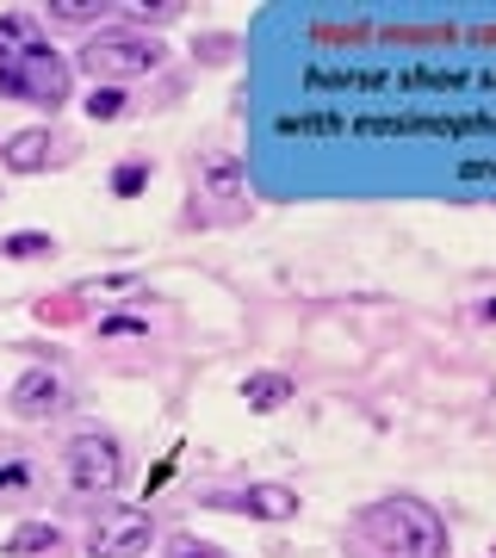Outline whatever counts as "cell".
<instances>
[{
  "label": "cell",
  "instance_id": "18",
  "mask_svg": "<svg viewBox=\"0 0 496 558\" xmlns=\"http://www.w3.org/2000/svg\"><path fill=\"white\" fill-rule=\"evenodd\" d=\"M168 558H223V553L205 546V539H193V534H168Z\"/></svg>",
  "mask_w": 496,
  "mask_h": 558
},
{
  "label": "cell",
  "instance_id": "21",
  "mask_svg": "<svg viewBox=\"0 0 496 558\" xmlns=\"http://www.w3.org/2000/svg\"><path fill=\"white\" fill-rule=\"evenodd\" d=\"M477 323H496V299H484V304H477Z\"/></svg>",
  "mask_w": 496,
  "mask_h": 558
},
{
  "label": "cell",
  "instance_id": "1",
  "mask_svg": "<svg viewBox=\"0 0 496 558\" xmlns=\"http://www.w3.org/2000/svg\"><path fill=\"white\" fill-rule=\"evenodd\" d=\"M354 527L378 558H447V521L422 497H378L360 509Z\"/></svg>",
  "mask_w": 496,
  "mask_h": 558
},
{
  "label": "cell",
  "instance_id": "20",
  "mask_svg": "<svg viewBox=\"0 0 496 558\" xmlns=\"http://www.w3.org/2000/svg\"><path fill=\"white\" fill-rule=\"evenodd\" d=\"M32 484V465H0V490H25Z\"/></svg>",
  "mask_w": 496,
  "mask_h": 558
},
{
  "label": "cell",
  "instance_id": "6",
  "mask_svg": "<svg viewBox=\"0 0 496 558\" xmlns=\"http://www.w3.org/2000/svg\"><path fill=\"white\" fill-rule=\"evenodd\" d=\"M62 403H69V379H62L57 366H32V373L13 385V410H20L25 422L62 416Z\"/></svg>",
  "mask_w": 496,
  "mask_h": 558
},
{
  "label": "cell",
  "instance_id": "19",
  "mask_svg": "<svg viewBox=\"0 0 496 558\" xmlns=\"http://www.w3.org/2000/svg\"><path fill=\"white\" fill-rule=\"evenodd\" d=\"M7 255H50V236H7Z\"/></svg>",
  "mask_w": 496,
  "mask_h": 558
},
{
  "label": "cell",
  "instance_id": "13",
  "mask_svg": "<svg viewBox=\"0 0 496 558\" xmlns=\"http://www.w3.org/2000/svg\"><path fill=\"white\" fill-rule=\"evenodd\" d=\"M32 38H38V32H32V20H20V13H0V62H13Z\"/></svg>",
  "mask_w": 496,
  "mask_h": 558
},
{
  "label": "cell",
  "instance_id": "16",
  "mask_svg": "<svg viewBox=\"0 0 496 558\" xmlns=\"http://www.w3.org/2000/svg\"><path fill=\"white\" fill-rule=\"evenodd\" d=\"M112 186H119V199H131V193H143V186H149V161H124L119 174H112Z\"/></svg>",
  "mask_w": 496,
  "mask_h": 558
},
{
  "label": "cell",
  "instance_id": "12",
  "mask_svg": "<svg viewBox=\"0 0 496 558\" xmlns=\"http://www.w3.org/2000/svg\"><path fill=\"white\" fill-rule=\"evenodd\" d=\"M143 274H106V279H81L75 286V299L81 304H99V299H124V292H137Z\"/></svg>",
  "mask_w": 496,
  "mask_h": 558
},
{
  "label": "cell",
  "instance_id": "17",
  "mask_svg": "<svg viewBox=\"0 0 496 558\" xmlns=\"http://www.w3.org/2000/svg\"><path fill=\"white\" fill-rule=\"evenodd\" d=\"M149 317L143 311H119V317H99V336H143Z\"/></svg>",
  "mask_w": 496,
  "mask_h": 558
},
{
  "label": "cell",
  "instance_id": "11",
  "mask_svg": "<svg viewBox=\"0 0 496 558\" xmlns=\"http://www.w3.org/2000/svg\"><path fill=\"white\" fill-rule=\"evenodd\" d=\"M198 180H205V193H218V199H242V161L237 156H205L198 161Z\"/></svg>",
  "mask_w": 496,
  "mask_h": 558
},
{
  "label": "cell",
  "instance_id": "5",
  "mask_svg": "<svg viewBox=\"0 0 496 558\" xmlns=\"http://www.w3.org/2000/svg\"><path fill=\"white\" fill-rule=\"evenodd\" d=\"M149 539H156L149 509L112 502V509H99L94 527H87V558H137V553H149Z\"/></svg>",
  "mask_w": 496,
  "mask_h": 558
},
{
  "label": "cell",
  "instance_id": "14",
  "mask_svg": "<svg viewBox=\"0 0 496 558\" xmlns=\"http://www.w3.org/2000/svg\"><path fill=\"white\" fill-rule=\"evenodd\" d=\"M44 13L62 20V25H81V20H94V13H106V7H99V0H50Z\"/></svg>",
  "mask_w": 496,
  "mask_h": 558
},
{
  "label": "cell",
  "instance_id": "2",
  "mask_svg": "<svg viewBox=\"0 0 496 558\" xmlns=\"http://www.w3.org/2000/svg\"><path fill=\"white\" fill-rule=\"evenodd\" d=\"M0 94H13V100H32L44 112H57L69 100V62L50 50L44 38H32L13 62H0Z\"/></svg>",
  "mask_w": 496,
  "mask_h": 558
},
{
  "label": "cell",
  "instance_id": "10",
  "mask_svg": "<svg viewBox=\"0 0 496 558\" xmlns=\"http://www.w3.org/2000/svg\"><path fill=\"white\" fill-rule=\"evenodd\" d=\"M242 403L255 410V416H274L292 403V379L286 373H255V379H242Z\"/></svg>",
  "mask_w": 496,
  "mask_h": 558
},
{
  "label": "cell",
  "instance_id": "4",
  "mask_svg": "<svg viewBox=\"0 0 496 558\" xmlns=\"http://www.w3.org/2000/svg\"><path fill=\"white\" fill-rule=\"evenodd\" d=\"M161 62V50L137 32H94L81 44V69L94 81H131V75H149Z\"/></svg>",
  "mask_w": 496,
  "mask_h": 558
},
{
  "label": "cell",
  "instance_id": "15",
  "mask_svg": "<svg viewBox=\"0 0 496 558\" xmlns=\"http://www.w3.org/2000/svg\"><path fill=\"white\" fill-rule=\"evenodd\" d=\"M87 112H94L99 124H106V119H124V94H119V87H94V100H87Z\"/></svg>",
  "mask_w": 496,
  "mask_h": 558
},
{
  "label": "cell",
  "instance_id": "3",
  "mask_svg": "<svg viewBox=\"0 0 496 558\" xmlns=\"http://www.w3.org/2000/svg\"><path fill=\"white\" fill-rule=\"evenodd\" d=\"M62 478L81 497H112L124 484V453L112 435H75L62 447Z\"/></svg>",
  "mask_w": 496,
  "mask_h": 558
},
{
  "label": "cell",
  "instance_id": "7",
  "mask_svg": "<svg viewBox=\"0 0 496 558\" xmlns=\"http://www.w3.org/2000/svg\"><path fill=\"white\" fill-rule=\"evenodd\" d=\"M230 509H242V515H255V521H292L304 502H298V490H286V484H249L242 497H230Z\"/></svg>",
  "mask_w": 496,
  "mask_h": 558
},
{
  "label": "cell",
  "instance_id": "9",
  "mask_svg": "<svg viewBox=\"0 0 496 558\" xmlns=\"http://www.w3.org/2000/svg\"><path fill=\"white\" fill-rule=\"evenodd\" d=\"M0 161H7L13 174H44V168H50V131H20V137H7Z\"/></svg>",
  "mask_w": 496,
  "mask_h": 558
},
{
  "label": "cell",
  "instance_id": "8",
  "mask_svg": "<svg viewBox=\"0 0 496 558\" xmlns=\"http://www.w3.org/2000/svg\"><path fill=\"white\" fill-rule=\"evenodd\" d=\"M69 534H62L57 521H25L20 534L7 539V558H62Z\"/></svg>",
  "mask_w": 496,
  "mask_h": 558
}]
</instances>
